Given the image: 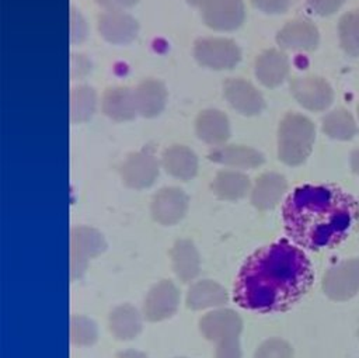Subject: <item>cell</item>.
<instances>
[{
  "label": "cell",
  "mask_w": 359,
  "mask_h": 358,
  "mask_svg": "<svg viewBox=\"0 0 359 358\" xmlns=\"http://www.w3.org/2000/svg\"><path fill=\"white\" fill-rule=\"evenodd\" d=\"M349 161H351V168H352V171L359 175V149L351 152V154H349Z\"/></svg>",
  "instance_id": "obj_37"
},
{
  "label": "cell",
  "mask_w": 359,
  "mask_h": 358,
  "mask_svg": "<svg viewBox=\"0 0 359 358\" xmlns=\"http://www.w3.org/2000/svg\"><path fill=\"white\" fill-rule=\"evenodd\" d=\"M358 115H359V105H358Z\"/></svg>",
  "instance_id": "obj_41"
},
{
  "label": "cell",
  "mask_w": 359,
  "mask_h": 358,
  "mask_svg": "<svg viewBox=\"0 0 359 358\" xmlns=\"http://www.w3.org/2000/svg\"><path fill=\"white\" fill-rule=\"evenodd\" d=\"M338 34L341 46L349 56L359 55V10L349 11L339 18Z\"/></svg>",
  "instance_id": "obj_29"
},
{
  "label": "cell",
  "mask_w": 359,
  "mask_h": 358,
  "mask_svg": "<svg viewBox=\"0 0 359 358\" xmlns=\"http://www.w3.org/2000/svg\"><path fill=\"white\" fill-rule=\"evenodd\" d=\"M102 111L114 121H130L137 115L135 93L128 87L108 88L102 95Z\"/></svg>",
  "instance_id": "obj_23"
},
{
  "label": "cell",
  "mask_w": 359,
  "mask_h": 358,
  "mask_svg": "<svg viewBox=\"0 0 359 358\" xmlns=\"http://www.w3.org/2000/svg\"><path fill=\"white\" fill-rule=\"evenodd\" d=\"M290 91L297 102L310 111H323L334 100L331 86L318 76L294 77L290 81Z\"/></svg>",
  "instance_id": "obj_9"
},
{
  "label": "cell",
  "mask_w": 359,
  "mask_h": 358,
  "mask_svg": "<svg viewBox=\"0 0 359 358\" xmlns=\"http://www.w3.org/2000/svg\"><path fill=\"white\" fill-rule=\"evenodd\" d=\"M223 91L229 104L241 115H258L265 107L262 94L247 80L229 79L223 86Z\"/></svg>",
  "instance_id": "obj_13"
},
{
  "label": "cell",
  "mask_w": 359,
  "mask_h": 358,
  "mask_svg": "<svg viewBox=\"0 0 359 358\" xmlns=\"http://www.w3.org/2000/svg\"><path fill=\"white\" fill-rule=\"evenodd\" d=\"M195 129L199 139L208 145L220 146L230 138V122L224 112L216 108H208L199 112L195 121Z\"/></svg>",
  "instance_id": "obj_16"
},
{
  "label": "cell",
  "mask_w": 359,
  "mask_h": 358,
  "mask_svg": "<svg viewBox=\"0 0 359 358\" xmlns=\"http://www.w3.org/2000/svg\"><path fill=\"white\" fill-rule=\"evenodd\" d=\"M70 121L73 124H80L88 121L97 107V95L94 88L90 86H77L70 91Z\"/></svg>",
  "instance_id": "obj_28"
},
{
  "label": "cell",
  "mask_w": 359,
  "mask_h": 358,
  "mask_svg": "<svg viewBox=\"0 0 359 358\" xmlns=\"http://www.w3.org/2000/svg\"><path fill=\"white\" fill-rule=\"evenodd\" d=\"M307 6L318 15L334 14L345 0H306Z\"/></svg>",
  "instance_id": "obj_34"
},
{
  "label": "cell",
  "mask_w": 359,
  "mask_h": 358,
  "mask_svg": "<svg viewBox=\"0 0 359 358\" xmlns=\"http://www.w3.org/2000/svg\"><path fill=\"white\" fill-rule=\"evenodd\" d=\"M292 345L282 338H269L259 344L255 351V358H292Z\"/></svg>",
  "instance_id": "obj_31"
},
{
  "label": "cell",
  "mask_w": 359,
  "mask_h": 358,
  "mask_svg": "<svg viewBox=\"0 0 359 358\" xmlns=\"http://www.w3.org/2000/svg\"><path fill=\"white\" fill-rule=\"evenodd\" d=\"M161 163L164 170L182 181H188L196 175L198 171V157L187 146L174 145L164 150Z\"/></svg>",
  "instance_id": "obj_22"
},
{
  "label": "cell",
  "mask_w": 359,
  "mask_h": 358,
  "mask_svg": "<svg viewBox=\"0 0 359 358\" xmlns=\"http://www.w3.org/2000/svg\"><path fill=\"white\" fill-rule=\"evenodd\" d=\"M287 188L285 177L279 173H264L251 190V204L258 211H268L276 206Z\"/></svg>",
  "instance_id": "obj_17"
},
{
  "label": "cell",
  "mask_w": 359,
  "mask_h": 358,
  "mask_svg": "<svg viewBox=\"0 0 359 358\" xmlns=\"http://www.w3.org/2000/svg\"><path fill=\"white\" fill-rule=\"evenodd\" d=\"M289 74V59L278 49L264 51L255 60V76L266 87H276Z\"/></svg>",
  "instance_id": "obj_18"
},
{
  "label": "cell",
  "mask_w": 359,
  "mask_h": 358,
  "mask_svg": "<svg viewBox=\"0 0 359 358\" xmlns=\"http://www.w3.org/2000/svg\"><path fill=\"white\" fill-rule=\"evenodd\" d=\"M254 7L261 10L266 14H280L285 13L289 6L290 0H250Z\"/></svg>",
  "instance_id": "obj_33"
},
{
  "label": "cell",
  "mask_w": 359,
  "mask_h": 358,
  "mask_svg": "<svg viewBox=\"0 0 359 358\" xmlns=\"http://www.w3.org/2000/svg\"><path fill=\"white\" fill-rule=\"evenodd\" d=\"M243 0H210L202 8V18L216 31H233L244 21Z\"/></svg>",
  "instance_id": "obj_12"
},
{
  "label": "cell",
  "mask_w": 359,
  "mask_h": 358,
  "mask_svg": "<svg viewBox=\"0 0 359 358\" xmlns=\"http://www.w3.org/2000/svg\"><path fill=\"white\" fill-rule=\"evenodd\" d=\"M116 358H147L143 352L136 351V350H126L118 354Z\"/></svg>",
  "instance_id": "obj_38"
},
{
  "label": "cell",
  "mask_w": 359,
  "mask_h": 358,
  "mask_svg": "<svg viewBox=\"0 0 359 358\" xmlns=\"http://www.w3.org/2000/svg\"><path fill=\"white\" fill-rule=\"evenodd\" d=\"M229 295L226 289L210 279L196 281L187 292V306L192 310L217 309L227 303Z\"/></svg>",
  "instance_id": "obj_20"
},
{
  "label": "cell",
  "mask_w": 359,
  "mask_h": 358,
  "mask_svg": "<svg viewBox=\"0 0 359 358\" xmlns=\"http://www.w3.org/2000/svg\"><path fill=\"white\" fill-rule=\"evenodd\" d=\"M170 254L174 272L182 282H191L198 277L201 270V260L199 253L191 240H177Z\"/></svg>",
  "instance_id": "obj_24"
},
{
  "label": "cell",
  "mask_w": 359,
  "mask_h": 358,
  "mask_svg": "<svg viewBox=\"0 0 359 358\" xmlns=\"http://www.w3.org/2000/svg\"><path fill=\"white\" fill-rule=\"evenodd\" d=\"M70 74L72 77H80L87 74L91 70V63L87 58H84L83 55H72V60H70Z\"/></svg>",
  "instance_id": "obj_35"
},
{
  "label": "cell",
  "mask_w": 359,
  "mask_h": 358,
  "mask_svg": "<svg viewBox=\"0 0 359 358\" xmlns=\"http://www.w3.org/2000/svg\"><path fill=\"white\" fill-rule=\"evenodd\" d=\"M137 114L146 118H153L158 115L167 100V91L161 81L154 79H146L137 84L133 90Z\"/></svg>",
  "instance_id": "obj_21"
},
{
  "label": "cell",
  "mask_w": 359,
  "mask_h": 358,
  "mask_svg": "<svg viewBox=\"0 0 359 358\" xmlns=\"http://www.w3.org/2000/svg\"><path fill=\"white\" fill-rule=\"evenodd\" d=\"M109 329L118 340H133L142 330V316L132 305H119L109 314Z\"/></svg>",
  "instance_id": "obj_26"
},
{
  "label": "cell",
  "mask_w": 359,
  "mask_h": 358,
  "mask_svg": "<svg viewBox=\"0 0 359 358\" xmlns=\"http://www.w3.org/2000/svg\"><path fill=\"white\" fill-rule=\"evenodd\" d=\"M98 330L95 323L80 314L70 317V341L76 345H91L97 341Z\"/></svg>",
  "instance_id": "obj_30"
},
{
  "label": "cell",
  "mask_w": 359,
  "mask_h": 358,
  "mask_svg": "<svg viewBox=\"0 0 359 358\" xmlns=\"http://www.w3.org/2000/svg\"><path fill=\"white\" fill-rule=\"evenodd\" d=\"M180 303V292L177 286L167 279L153 285L144 299L143 310L149 321H161L171 317Z\"/></svg>",
  "instance_id": "obj_11"
},
{
  "label": "cell",
  "mask_w": 359,
  "mask_h": 358,
  "mask_svg": "<svg viewBox=\"0 0 359 358\" xmlns=\"http://www.w3.org/2000/svg\"><path fill=\"white\" fill-rule=\"evenodd\" d=\"M188 211V197L178 187L158 190L151 201V216L164 226L178 223Z\"/></svg>",
  "instance_id": "obj_10"
},
{
  "label": "cell",
  "mask_w": 359,
  "mask_h": 358,
  "mask_svg": "<svg viewBox=\"0 0 359 358\" xmlns=\"http://www.w3.org/2000/svg\"><path fill=\"white\" fill-rule=\"evenodd\" d=\"M191 6H194V7H201V8H203L210 0H187Z\"/></svg>",
  "instance_id": "obj_39"
},
{
  "label": "cell",
  "mask_w": 359,
  "mask_h": 358,
  "mask_svg": "<svg viewBox=\"0 0 359 358\" xmlns=\"http://www.w3.org/2000/svg\"><path fill=\"white\" fill-rule=\"evenodd\" d=\"M316 138L314 124L304 115L286 114L278 129V156L287 166H299L311 153Z\"/></svg>",
  "instance_id": "obj_3"
},
{
  "label": "cell",
  "mask_w": 359,
  "mask_h": 358,
  "mask_svg": "<svg viewBox=\"0 0 359 358\" xmlns=\"http://www.w3.org/2000/svg\"><path fill=\"white\" fill-rule=\"evenodd\" d=\"M70 42L79 44L87 37V22L81 13L76 10L73 6L70 7Z\"/></svg>",
  "instance_id": "obj_32"
},
{
  "label": "cell",
  "mask_w": 359,
  "mask_h": 358,
  "mask_svg": "<svg viewBox=\"0 0 359 358\" xmlns=\"http://www.w3.org/2000/svg\"><path fill=\"white\" fill-rule=\"evenodd\" d=\"M283 223L287 236L299 246L320 250L339 244L359 216V202L331 184L302 185L286 198Z\"/></svg>",
  "instance_id": "obj_2"
},
{
  "label": "cell",
  "mask_w": 359,
  "mask_h": 358,
  "mask_svg": "<svg viewBox=\"0 0 359 358\" xmlns=\"http://www.w3.org/2000/svg\"><path fill=\"white\" fill-rule=\"evenodd\" d=\"M202 334L216 345L215 358H241V317L231 309L217 307L199 321Z\"/></svg>",
  "instance_id": "obj_4"
},
{
  "label": "cell",
  "mask_w": 359,
  "mask_h": 358,
  "mask_svg": "<svg viewBox=\"0 0 359 358\" xmlns=\"http://www.w3.org/2000/svg\"><path fill=\"white\" fill-rule=\"evenodd\" d=\"M98 6L104 7L107 11H123V8L132 7L139 3V0H94Z\"/></svg>",
  "instance_id": "obj_36"
},
{
  "label": "cell",
  "mask_w": 359,
  "mask_h": 358,
  "mask_svg": "<svg viewBox=\"0 0 359 358\" xmlns=\"http://www.w3.org/2000/svg\"><path fill=\"white\" fill-rule=\"evenodd\" d=\"M311 284L313 270L307 256L282 239L244 261L236 278L234 300L250 310L283 312L300 300Z\"/></svg>",
  "instance_id": "obj_1"
},
{
  "label": "cell",
  "mask_w": 359,
  "mask_h": 358,
  "mask_svg": "<svg viewBox=\"0 0 359 358\" xmlns=\"http://www.w3.org/2000/svg\"><path fill=\"white\" fill-rule=\"evenodd\" d=\"M320 34L317 27L309 20H293L286 22L276 34V42L283 49L313 51L317 48Z\"/></svg>",
  "instance_id": "obj_14"
},
{
  "label": "cell",
  "mask_w": 359,
  "mask_h": 358,
  "mask_svg": "<svg viewBox=\"0 0 359 358\" xmlns=\"http://www.w3.org/2000/svg\"><path fill=\"white\" fill-rule=\"evenodd\" d=\"M196 60L209 69L223 70L234 67L241 59L237 44L227 38H199L194 46Z\"/></svg>",
  "instance_id": "obj_6"
},
{
  "label": "cell",
  "mask_w": 359,
  "mask_h": 358,
  "mask_svg": "<svg viewBox=\"0 0 359 358\" xmlns=\"http://www.w3.org/2000/svg\"><path fill=\"white\" fill-rule=\"evenodd\" d=\"M323 291L332 300H348L359 292V258L341 261L325 272Z\"/></svg>",
  "instance_id": "obj_8"
},
{
  "label": "cell",
  "mask_w": 359,
  "mask_h": 358,
  "mask_svg": "<svg viewBox=\"0 0 359 358\" xmlns=\"http://www.w3.org/2000/svg\"><path fill=\"white\" fill-rule=\"evenodd\" d=\"M209 160L236 168H255L264 163V154L257 149L240 145H220L213 147Z\"/></svg>",
  "instance_id": "obj_19"
},
{
  "label": "cell",
  "mask_w": 359,
  "mask_h": 358,
  "mask_svg": "<svg viewBox=\"0 0 359 358\" xmlns=\"http://www.w3.org/2000/svg\"><path fill=\"white\" fill-rule=\"evenodd\" d=\"M107 248L104 236L93 227L77 226L70 230V277L80 278L87 270L88 261Z\"/></svg>",
  "instance_id": "obj_5"
},
{
  "label": "cell",
  "mask_w": 359,
  "mask_h": 358,
  "mask_svg": "<svg viewBox=\"0 0 359 358\" xmlns=\"http://www.w3.org/2000/svg\"><path fill=\"white\" fill-rule=\"evenodd\" d=\"M251 188L250 178L236 170H222L212 183L213 194L224 201H237L247 195Z\"/></svg>",
  "instance_id": "obj_25"
},
{
  "label": "cell",
  "mask_w": 359,
  "mask_h": 358,
  "mask_svg": "<svg viewBox=\"0 0 359 358\" xmlns=\"http://www.w3.org/2000/svg\"><path fill=\"white\" fill-rule=\"evenodd\" d=\"M98 31L111 44H129L136 38L139 24L125 11H105L98 17Z\"/></svg>",
  "instance_id": "obj_15"
},
{
  "label": "cell",
  "mask_w": 359,
  "mask_h": 358,
  "mask_svg": "<svg viewBox=\"0 0 359 358\" xmlns=\"http://www.w3.org/2000/svg\"><path fill=\"white\" fill-rule=\"evenodd\" d=\"M323 131L332 139L349 140L358 135L359 129L352 114L345 108H337L323 118Z\"/></svg>",
  "instance_id": "obj_27"
},
{
  "label": "cell",
  "mask_w": 359,
  "mask_h": 358,
  "mask_svg": "<svg viewBox=\"0 0 359 358\" xmlns=\"http://www.w3.org/2000/svg\"><path fill=\"white\" fill-rule=\"evenodd\" d=\"M356 223H358V229H359V216H358V222Z\"/></svg>",
  "instance_id": "obj_40"
},
{
  "label": "cell",
  "mask_w": 359,
  "mask_h": 358,
  "mask_svg": "<svg viewBox=\"0 0 359 358\" xmlns=\"http://www.w3.org/2000/svg\"><path fill=\"white\" fill-rule=\"evenodd\" d=\"M158 171L160 164L151 146H146L139 152L130 153L121 166L123 183L133 190L150 187L156 181Z\"/></svg>",
  "instance_id": "obj_7"
}]
</instances>
